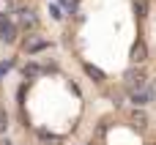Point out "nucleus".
Instances as JSON below:
<instances>
[{"mask_svg": "<svg viewBox=\"0 0 156 145\" xmlns=\"http://www.w3.org/2000/svg\"><path fill=\"white\" fill-rule=\"evenodd\" d=\"M123 82H126V88H129V90H140V88H145L148 77H145V71L134 63V69H129V71L123 74Z\"/></svg>", "mask_w": 156, "mask_h": 145, "instance_id": "obj_1", "label": "nucleus"}, {"mask_svg": "<svg viewBox=\"0 0 156 145\" xmlns=\"http://www.w3.org/2000/svg\"><path fill=\"white\" fill-rule=\"evenodd\" d=\"M0 38H3L5 44H14V41H16V27H14V22H11L5 14H0Z\"/></svg>", "mask_w": 156, "mask_h": 145, "instance_id": "obj_2", "label": "nucleus"}, {"mask_svg": "<svg viewBox=\"0 0 156 145\" xmlns=\"http://www.w3.org/2000/svg\"><path fill=\"white\" fill-rule=\"evenodd\" d=\"M129 121H132V126H134V129H145V126H148V115H145V110H143V107H134Z\"/></svg>", "mask_w": 156, "mask_h": 145, "instance_id": "obj_3", "label": "nucleus"}, {"mask_svg": "<svg viewBox=\"0 0 156 145\" xmlns=\"http://www.w3.org/2000/svg\"><path fill=\"white\" fill-rule=\"evenodd\" d=\"M132 60H134V63H145V60H148V47H145V41H137V44L132 47Z\"/></svg>", "mask_w": 156, "mask_h": 145, "instance_id": "obj_4", "label": "nucleus"}, {"mask_svg": "<svg viewBox=\"0 0 156 145\" xmlns=\"http://www.w3.org/2000/svg\"><path fill=\"white\" fill-rule=\"evenodd\" d=\"M19 22H22V27H36L38 19H36V14H33L30 8H22V11H19Z\"/></svg>", "mask_w": 156, "mask_h": 145, "instance_id": "obj_5", "label": "nucleus"}, {"mask_svg": "<svg viewBox=\"0 0 156 145\" xmlns=\"http://www.w3.org/2000/svg\"><path fill=\"white\" fill-rule=\"evenodd\" d=\"M132 101H134V107H145L151 99H148V90L145 88H140V90H132Z\"/></svg>", "mask_w": 156, "mask_h": 145, "instance_id": "obj_6", "label": "nucleus"}, {"mask_svg": "<svg viewBox=\"0 0 156 145\" xmlns=\"http://www.w3.org/2000/svg\"><path fill=\"white\" fill-rule=\"evenodd\" d=\"M85 71H88V77H93V82H104V71L96 69L93 63H85Z\"/></svg>", "mask_w": 156, "mask_h": 145, "instance_id": "obj_7", "label": "nucleus"}, {"mask_svg": "<svg viewBox=\"0 0 156 145\" xmlns=\"http://www.w3.org/2000/svg\"><path fill=\"white\" fill-rule=\"evenodd\" d=\"M44 47H47V41H38V38H33V41H27V44H25V49H27V52H38V49H44Z\"/></svg>", "mask_w": 156, "mask_h": 145, "instance_id": "obj_8", "label": "nucleus"}, {"mask_svg": "<svg viewBox=\"0 0 156 145\" xmlns=\"http://www.w3.org/2000/svg\"><path fill=\"white\" fill-rule=\"evenodd\" d=\"M41 74V69L36 66V63H30V66H25V77H38Z\"/></svg>", "mask_w": 156, "mask_h": 145, "instance_id": "obj_9", "label": "nucleus"}, {"mask_svg": "<svg viewBox=\"0 0 156 145\" xmlns=\"http://www.w3.org/2000/svg\"><path fill=\"white\" fill-rule=\"evenodd\" d=\"M148 99H151V101H154V99H156V82H154V85H151V88H148Z\"/></svg>", "mask_w": 156, "mask_h": 145, "instance_id": "obj_10", "label": "nucleus"}, {"mask_svg": "<svg viewBox=\"0 0 156 145\" xmlns=\"http://www.w3.org/2000/svg\"><path fill=\"white\" fill-rule=\"evenodd\" d=\"M3 123H5V115H3V112H0V129H3Z\"/></svg>", "mask_w": 156, "mask_h": 145, "instance_id": "obj_11", "label": "nucleus"}, {"mask_svg": "<svg viewBox=\"0 0 156 145\" xmlns=\"http://www.w3.org/2000/svg\"><path fill=\"white\" fill-rule=\"evenodd\" d=\"M5 3H8V0H5Z\"/></svg>", "mask_w": 156, "mask_h": 145, "instance_id": "obj_12", "label": "nucleus"}]
</instances>
